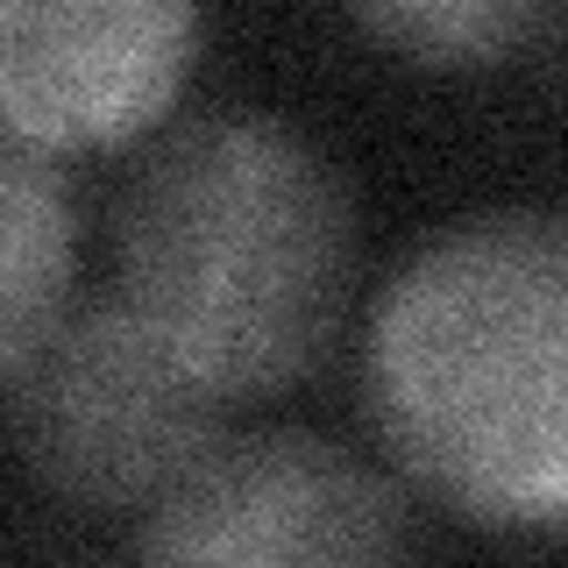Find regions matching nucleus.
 <instances>
[{"instance_id":"1","label":"nucleus","mask_w":568,"mask_h":568,"mask_svg":"<svg viewBox=\"0 0 568 568\" xmlns=\"http://www.w3.org/2000/svg\"><path fill=\"white\" fill-rule=\"evenodd\" d=\"M568 221L484 206L384 277L363 413L390 469L462 526L561 532L568 511Z\"/></svg>"},{"instance_id":"2","label":"nucleus","mask_w":568,"mask_h":568,"mask_svg":"<svg viewBox=\"0 0 568 568\" xmlns=\"http://www.w3.org/2000/svg\"><path fill=\"white\" fill-rule=\"evenodd\" d=\"M355 256L348 171L271 106H213L164 129L114 213V298L227 405L327 363Z\"/></svg>"},{"instance_id":"3","label":"nucleus","mask_w":568,"mask_h":568,"mask_svg":"<svg viewBox=\"0 0 568 568\" xmlns=\"http://www.w3.org/2000/svg\"><path fill=\"white\" fill-rule=\"evenodd\" d=\"M8 390L29 476L79 511H150L227 434V398L121 298L71 306Z\"/></svg>"},{"instance_id":"4","label":"nucleus","mask_w":568,"mask_h":568,"mask_svg":"<svg viewBox=\"0 0 568 568\" xmlns=\"http://www.w3.org/2000/svg\"><path fill=\"white\" fill-rule=\"evenodd\" d=\"M413 505L313 426L221 434L142 511V568H413Z\"/></svg>"},{"instance_id":"5","label":"nucleus","mask_w":568,"mask_h":568,"mask_svg":"<svg viewBox=\"0 0 568 568\" xmlns=\"http://www.w3.org/2000/svg\"><path fill=\"white\" fill-rule=\"evenodd\" d=\"M206 50L185 0H0V129L43 156L164 129Z\"/></svg>"},{"instance_id":"6","label":"nucleus","mask_w":568,"mask_h":568,"mask_svg":"<svg viewBox=\"0 0 568 568\" xmlns=\"http://www.w3.org/2000/svg\"><path fill=\"white\" fill-rule=\"evenodd\" d=\"M79 277V200L58 156L0 129V384L50 342Z\"/></svg>"},{"instance_id":"7","label":"nucleus","mask_w":568,"mask_h":568,"mask_svg":"<svg viewBox=\"0 0 568 568\" xmlns=\"http://www.w3.org/2000/svg\"><path fill=\"white\" fill-rule=\"evenodd\" d=\"M561 14L547 0H369L355 29L426 71H497L526 58Z\"/></svg>"}]
</instances>
